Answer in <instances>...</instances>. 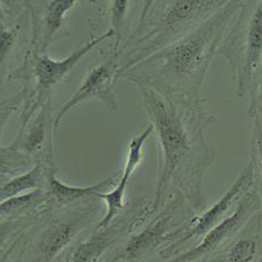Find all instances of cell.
Returning <instances> with one entry per match:
<instances>
[{
	"instance_id": "cell-8",
	"label": "cell",
	"mask_w": 262,
	"mask_h": 262,
	"mask_svg": "<svg viewBox=\"0 0 262 262\" xmlns=\"http://www.w3.org/2000/svg\"><path fill=\"white\" fill-rule=\"evenodd\" d=\"M70 228L62 224L53 226L43 237V247L48 254H53L64 247L70 238Z\"/></svg>"
},
{
	"instance_id": "cell-10",
	"label": "cell",
	"mask_w": 262,
	"mask_h": 262,
	"mask_svg": "<svg viewBox=\"0 0 262 262\" xmlns=\"http://www.w3.org/2000/svg\"><path fill=\"white\" fill-rule=\"evenodd\" d=\"M104 242L96 239L84 243L79 247L74 255L72 262H93L98 258L104 248Z\"/></svg>"
},
{
	"instance_id": "cell-5",
	"label": "cell",
	"mask_w": 262,
	"mask_h": 262,
	"mask_svg": "<svg viewBox=\"0 0 262 262\" xmlns=\"http://www.w3.org/2000/svg\"><path fill=\"white\" fill-rule=\"evenodd\" d=\"M112 31L109 32L107 34L100 37V38L91 42L90 45L75 52L74 55L62 61H54L48 58H41L35 69V74H36L37 81H38L39 85L44 86V88H49V86L55 84L64 76L70 68H71L84 54L88 52L90 49L93 48V46H95L98 42L108 37L109 35L112 34Z\"/></svg>"
},
{
	"instance_id": "cell-4",
	"label": "cell",
	"mask_w": 262,
	"mask_h": 262,
	"mask_svg": "<svg viewBox=\"0 0 262 262\" xmlns=\"http://www.w3.org/2000/svg\"><path fill=\"white\" fill-rule=\"evenodd\" d=\"M111 65L100 66L95 68L86 78L83 86L79 89L74 97L62 109L55 120V124L59 123L63 115L70 107L78 102L91 97H98L102 98L103 93L111 94V83L113 78L114 71Z\"/></svg>"
},
{
	"instance_id": "cell-13",
	"label": "cell",
	"mask_w": 262,
	"mask_h": 262,
	"mask_svg": "<svg viewBox=\"0 0 262 262\" xmlns=\"http://www.w3.org/2000/svg\"><path fill=\"white\" fill-rule=\"evenodd\" d=\"M254 254L253 246L248 244L245 247L239 248L235 250L232 256L233 262H245L249 261Z\"/></svg>"
},
{
	"instance_id": "cell-6",
	"label": "cell",
	"mask_w": 262,
	"mask_h": 262,
	"mask_svg": "<svg viewBox=\"0 0 262 262\" xmlns=\"http://www.w3.org/2000/svg\"><path fill=\"white\" fill-rule=\"evenodd\" d=\"M117 174L109 179L101 182V183L95 185L94 186L88 187V188H76L71 187L58 181L55 178H51L50 186L51 191L54 195L61 201H71L76 199L81 198L85 195H93L95 193H98L99 189L107 185L113 184L115 179H116Z\"/></svg>"
},
{
	"instance_id": "cell-2",
	"label": "cell",
	"mask_w": 262,
	"mask_h": 262,
	"mask_svg": "<svg viewBox=\"0 0 262 262\" xmlns=\"http://www.w3.org/2000/svg\"><path fill=\"white\" fill-rule=\"evenodd\" d=\"M226 0L146 2L129 42L126 67H134L184 38L226 3Z\"/></svg>"
},
{
	"instance_id": "cell-7",
	"label": "cell",
	"mask_w": 262,
	"mask_h": 262,
	"mask_svg": "<svg viewBox=\"0 0 262 262\" xmlns=\"http://www.w3.org/2000/svg\"><path fill=\"white\" fill-rule=\"evenodd\" d=\"M41 182L40 169L39 167L9 181L2 188V200H8L17 195L23 191L29 190L39 186Z\"/></svg>"
},
{
	"instance_id": "cell-1",
	"label": "cell",
	"mask_w": 262,
	"mask_h": 262,
	"mask_svg": "<svg viewBox=\"0 0 262 262\" xmlns=\"http://www.w3.org/2000/svg\"><path fill=\"white\" fill-rule=\"evenodd\" d=\"M243 2H227L184 38L133 67L128 79L163 94L203 99L206 74Z\"/></svg>"
},
{
	"instance_id": "cell-12",
	"label": "cell",
	"mask_w": 262,
	"mask_h": 262,
	"mask_svg": "<svg viewBox=\"0 0 262 262\" xmlns=\"http://www.w3.org/2000/svg\"><path fill=\"white\" fill-rule=\"evenodd\" d=\"M44 138L43 123L37 121L26 139L25 145L28 151H34L40 149Z\"/></svg>"
},
{
	"instance_id": "cell-11",
	"label": "cell",
	"mask_w": 262,
	"mask_h": 262,
	"mask_svg": "<svg viewBox=\"0 0 262 262\" xmlns=\"http://www.w3.org/2000/svg\"><path fill=\"white\" fill-rule=\"evenodd\" d=\"M74 3V2H51L48 8V15H47V23H48L47 26L51 34H52L53 32L59 27L62 16L64 15L67 10H69Z\"/></svg>"
},
{
	"instance_id": "cell-9",
	"label": "cell",
	"mask_w": 262,
	"mask_h": 262,
	"mask_svg": "<svg viewBox=\"0 0 262 262\" xmlns=\"http://www.w3.org/2000/svg\"><path fill=\"white\" fill-rule=\"evenodd\" d=\"M250 97L249 116L262 115V62L250 81L248 94Z\"/></svg>"
},
{
	"instance_id": "cell-3",
	"label": "cell",
	"mask_w": 262,
	"mask_h": 262,
	"mask_svg": "<svg viewBox=\"0 0 262 262\" xmlns=\"http://www.w3.org/2000/svg\"><path fill=\"white\" fill-rule=\"evenodd\" d=\"M237 15L219 53L235 74L237 95L244 97L262 62V1H244Z\"/></svg>"
}]
</instances>
